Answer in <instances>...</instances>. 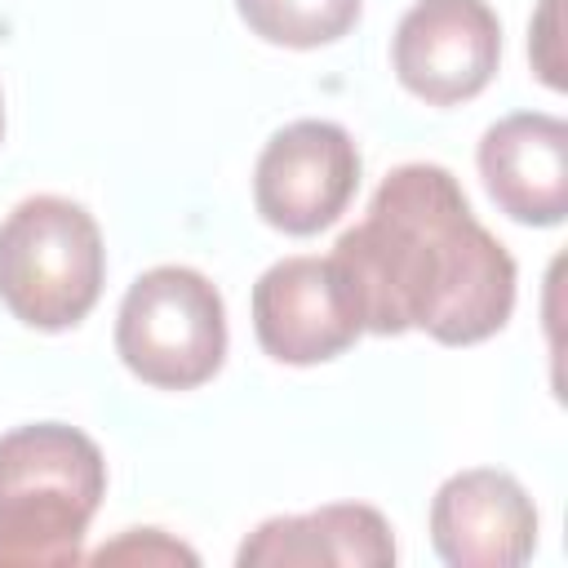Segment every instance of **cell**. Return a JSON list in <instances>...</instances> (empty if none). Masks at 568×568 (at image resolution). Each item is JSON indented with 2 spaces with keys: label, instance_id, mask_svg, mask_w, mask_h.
<instances>
[{
  "label": "cell",
  "instance_id": "obj_1",
  "mask_svg": "<svg viewBox=\"0 0 568 568\" xmlns=\"http://www.w3.org/2000/svg\"><path fill=\"white\" fill-rule=\"evenodd\" d=\"M333 262L355 293L364 333L422 328L444 346H475L515 311V257L479 226L444 164L390 169L364 222L333 244Z\"/></svg>",
  "mask_w": 568,
  "mask_h": 568
},
{
  "label": "cell",
  "instance_id": "obj_2",
  "mask_svg": "<svg viewBox=\"0 0 568 568\" xmlns=\"http://www.w3.org/2000/svg\"><path fill=\"white\" fill-rule=\"evenodd\" d=\"M106 497L98 444L67 422L0 435V568H67Z\"/></svg>",
  "mask_w": 568,
  "mask_h": 568
},
{
  "label": "cell",
  "instance_id": "obj_3",
  "mask_svg": "<svg viewBox=\"0 0 568 568\" xmlns=\"http://www.w3.org/2000/svg\"><path fill=\"white\" fill-rule=\"evenodd\" d=\"M106 275L93 213L67 195H31L0 222V302L40 333L75 328Z\"/></svg>",
  "mask_w": 568,
  "mask_h": 568
},
{
  "label": "cell",
  "instance_id": "obj_4",
  "mask_svg": "<svg viewBox=\"0 0 568 568\" xmlns=\"http://www.w3.org/2000/svg\"><path fill=\"white\" fill-rule=\"evenodd\" d=\"M115 355L124 368L160 390L204 386L226 355L222 293L191 266L142 271L115 315Z\"/></svg>",
  "mask_w": 568,
  "mask_h": 568
},
{
  "label": "cell",
  "instance_id": "obj_5",
  "mask_svg": "<svg viewBox=\"0 0 568 568\" xmlns=\"http://www.w3.org/2000/svg\"><path fill=\"white\" fill-rule=\"evenodd\" d=\"M359 186V151L333 120H293L257 155L253 204L284 235H315L337 222Z\"/></svg>",
  "mask_w": 568,
  "mask_h": 568
},
{
  "label": "cell",
  "instance_id": "obj_6",
  "mask_svg": "<svg viewBox=\"0 0 568 568\" xmlns=\"http://www.w3.org/2000/svg\"><path fill=\"white\" fill-rule=\"evenodd\" d=\"M399 84L430 102L453 106L488 89L501 62V22L488 0H417L390 44Z\"/></svg>",
  "mask_w": 568,
  "mask_h": 568
},
{
  "label": "cell",
  "instance_id": "obj_7",
  "mask_svg": "<svg viewBox=\"0 0 568 568\" xmlns=\"http://www.w3.org/2000/svg\"><path fill=\"white\" fill-rule=\"evenodd\" d=\"M253 333L271 359L302 368L355 346L364 320L333 257H280L253 284Z\"/></svg>",
  "mask_w": 568,
  "mask_h": 568
},
{
  "label": "cell",
  "instance_id": "obj_8",
  "mask_svg": "<svg viewBox=\"0 0 568 568\" xmlns=\"http://www.w3.org/2000/svg\"><path fill=\"white\" fill-rule=\"evenodd\" d=\"M430 541L453 568H515L537 550V506L506 470H457L430 501Z\"/></svg>",
  "mask_w": 568,
  "mask_h": 568
},
{
  "label": "cell",
  "instance_id": "obj_9",
  "mask_svg": "<svg viewBox=\"0 0 568 568\" xmlns=\"http://www.w3.org/2000/svg\"><path fill=\"white\" fill-rule=\"evenodd\" d=\"M479 178L493 204L524 226H555L568 213V124L546 111H515L479 138Z\"/></svg>",
  "mask_w": 568,
  "mask_h": 568
},
{
  "label": "cell",
  "instance_id": "obj_10",
  "mask_svg": "<svg viewBox=\"0 0 568 568\" xmlns=\"http://www.w3.org/2000/svg\"><path fill=\"white\" fill-rule=\"evenodd\" d=\"M240 568H386L395 564V537L382 510L364 501H333L306 515H275L257 524L240 555Z\"/></svg>",
  "mask_w": 568,
  "mask_h": 568
},
{
  "label": "cell",
  "instance_id": "obj_11",
  "mask_svg": "<svg viewBox=\"0 0 568 568\" xmlns=\"http://www.w3.org/2000/svg\"><path fill=\"white\" fill-rule=\"evenodd\" d=\"M364 0H235L253 36L284 49H320L359 22Z\"/></svg>",
  "mask_w": 568,
  "mask_h": 568
},
{
  "label": "cell",
  "instance_id": "obj_12",
  "mask_svg": "<svg viewBox=\"0 0 568 568\" xmlns=\"http://www.w3.org/2000/svg\"><path fill=\"white\" fill-rule=\"evenodd\" d=\"M115 559H129V564H195V550H186L182 541H169L160 528H129L120 541L102 546L93 555V564H115Z\"/></svg>",
  "mask_w": 568,
  "mask_h": 568
},
{
  "label": "cell",
  "instance_id": "obj_13",
  "mask_svg": "<svg viewBox=\"0 0 568 568\" xmlns=\"http://www.w3.org/2000/svg\"><path fill=\"white\" fill-rule=\"evenodd\" d=\"M555 18H559V0H541V13H537V22H532L528 49H532L537 75H541L550 89H564V67H559V58L550 53V44H555Z\"/></svg>",
  "mask_w": 568,
  "mask_h": 568
},
{
  "label": "cell",
  "instance_id": "obj_14",
  "mask_svg": "<svg viewBox=\"0 0 568 568\" xmlns=\"http://www.w3.org/2000/svg\"><path fill=\"white\" fill-rule=\"evenodd\" d=\"M0 133H4V111H0Z\"/></svg>",
  "mask_w": 568,
  "mask_h": 568
}]
</instances>
